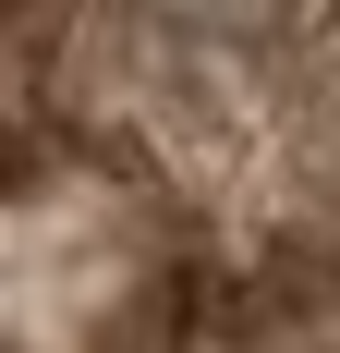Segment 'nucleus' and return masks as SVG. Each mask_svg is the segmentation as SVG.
I'll return each mask as SVG.
<instances>
[{
  "mask_svg": "<svg viewBox=\"0 0 340 353\" xmlns=\"http://www.w3.org/2000/svg\"><path fill=\"white\" fill-rule=\"evenodd\" d=\"M0 353H340V12H0Z\"/></svg>",
  "mask_w": 340,
  "mask_h": 353,
  "instance_id": "nucleus-1",
  "label": "nucleus"
}]
</instances>
